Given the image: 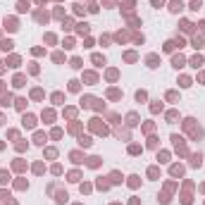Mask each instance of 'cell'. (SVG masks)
<instances>
[{"instance_id": "6da1fadb", "label": "cell", "mask_w": 205, "mask_h": 205, "mask_svg": "<svg viewBox=\"0 0 205 205\" xmlns=\"http://www.w3.org/2000/svg\"><path fill=\"white\" fill-rule=\"evenodd\" d=\"M22 126H24V129H34L36 126V117L34 115H24L22 117Z\"/></svg>"}, {"instance_id": "7a4b0ae2", "label": "cell", "mask_w": 205, "mask_h": 205, "mask_svg": "<svg viewBox=\"0 0 205 205\" xmlns=\"http://www.w3.org/2000/svg\"><path fill=\"white\" fill-rule=\"evenodd\" d=\"M184 7H186V5H184L181 0H172V2H170V12H172V14H179Z\"/></svg>"}, {"instance_id": "3957f363", "label": "cell", "mask_w": 205, "mask_h": 205, "mask_svg": "<svg viewBox=\"0 0 205 205\" xmlns=\"http://www.w3.org/2000/svg\"><path fill=\"white\" fill-rule=\"evenodd\" d=\"M184 64H186V60H184V55H174V57H172V67H174V69H181Z\"/></svg>"}, {"instance_id": "277c9868", "label": "cell", "mask_w": 205, "mask_h": 205, "mask_svg": "<svg viewBox=\"0 0 205 205\" xmlns=\"http://www.w3.org/2000/svg\"><path fill=\"white\" fill-rule=\"evenodd\" d=\"M69 160L74 162V165H81V162H84V155H81L79 150H72L69 153Z\"/></svg>"}, {"instance_id": "5b68a950", "label": "cell", "mask_w": 205, "mask_h": 205, "mask_svg": "<svg viewBox=\"0 0 205 205\" xmlns=\"http://www.w3.org/2000/svg\"><path fill=\"white\" fill-rule=\"evenodd\" d=\"M91 60H93V64H96V67H103V64H105V55L93 53V57H91Z\"/></svg>"}, {"instance_id": "8992f818", "label": "cell", "mask_w": 205, "mask_h": 205, "mask_svg": "<svg viewBox=\"0 0 205 205\" xmlns=\"http://www.w3.org/2000/svg\"><path fill=\"white\" fill-rule=\"evenodd\" d=\"M191 67H193V69L203 67V55H193V57H191Z\"/></svg>"}, {"instance_id": "52a82bcc", "label": "cell", "mask_w": 205, "mask_h": 205, "mask_svg": "<svg viewBox=\"0 0 205 205\" xmlns=\"http://www.w3.org/2000/svg\"><path fill=\"white\" fill-rule=\"evenodd\" d=\"M126 124L136 126V124H138V115H136V112H129V115H126Z\"/></svg>"}, {"instance_id": "ba28073f", "label": "cell", "mask_w": 205, "mask_h": 205, "mask_svg": "<svg viewBox=\"0 0 205 205\" xmlns=\"http://www.w3.org/2000/svg\"><path fill=\"white\" fill-rule=\"evenodd\" d=\"M79 146H81V148H91V146H93L91 136H79Z\"/></svg>"}, {"instance_id": "9c48e42d", "label": "cell", "mask_w": 205, "mask_h": 205, "mask_svg": "<svg viewBox=\"0 0 205 205\" xmlns=\"http://www.w3.org/2000/svg\"><path fill=\"white\" fill-rule=\"evenodd\" d=\"M146 62H148V67H150V69H155V67H158V62H160V57H158V55H148V60H146Z\"/></svg>"}, {"instance_id": "30bf717a", "label": "cell", "mask_w": 205, "mask_h": 205, "mask_svg": "<svg viewBox=\"0 0 205 205\" xmlns=\"http://www.w3.org/2000/svg\"><path fill=\"white\" fill-rule=\"evenodd\" d=\"M200 165H203V155H200V153H196V155L191 158V167H200Z\"/></svg>"}, {"instance_id": "8fae6325", "label": "cell", "mask_w": 205, "mask_h": 205, "mask_svg": "<svg viewBox=\"0 0 205 205\" xmlns=\"http://www.w3.org/2000/svg\"><path fill=\"white\" fill-rule=\"evenodd\" d=\"M0 105H2V107H10V105H12V96H10V93H5V96L0 98Z\"/></svg>"}, {"instance_id": "7c38bea8", "label": "cell", "mask_w": 205, "mask_h": 205, "mask_svg": "<svg viewBox=\"0 0 205 205\" xmlns=\"http://www.w3.org/2000/svg\"><path fill=\"white\" fill-rule=\"evenodd\" d=\"M45 141H48V136H45V134H41V131H38V134L34 136V143H38V146H43Z\"/></svg>"}, {"instance_id": "4fadbf2b", "label": "cell", "mask_w": 205, "mask_h": 205, "mask_svg": "<svg viewBox=\"0 0 205 205\" xmlns=\"http://www.w3.org/2000/svg\"><path fill=\"white\" fill-rule=\"evenodd\" d=\"M5 29H10V31H17V22H14V19H5Z\"/></svg>"}, {"instance_id": "5bb4252c", "label": "cell", "mask_w": 205, "mask_h": 205, "mask_svg": "<svg viewBox=\"0 0 205 205\" xmlns=\"http://www.w3.org/2000/svg\"><path fill=\"white\" fill-rule=\"evenodd\" d=\"M191 45H193V48H203V38H200V36H193V38H191Z\"/></svg>"}, {"instance_id": "9a60e30c", "label": "cell", "mask_w": 205, "mask_h": 205, "mask_svg": "<svg viewBox=\"0 0 205 205\" xmlns=\"http://www.w3.org/2000/svg\"><path fill=\"white\" fill-rule=\"evenodd\" d=\"M7 181H10V172H7V170H0V184L5 186Z\"/></svg>"}, {"instance_id": "2e32d148", "label": "cell", "mask_w": 205, "mask_h": 205, "mask_svg": "<svg viewBox=\"0 0 205 205\" xmlns=\"http://www.w3.org/2000/svg\"><path fill=\"white\" fill-rule=\"evenodd\" d=\"M86 165H88V167H98V165H100V158H98V155H93V158L86 160Z\"/></svg>"}, {"instance_id": "e0dca14e", "label": "cell", "mask_w": 205, "mask_h": 205, "mask_svg": "<svg viewBox=\"0 0 205 205\" xmlns=\"http://www.w3.org/2000/svg\"><path fill=\"white\" fill-rule=\"evenodd\" d=\"M96 103V98H91V96H86V98H81V107H91Z\"/></svg>"}, {"instance_id": "ac0fdd59", "label": "cell", "mask_w": 205, "mask_h": 205, "mask_svg": "<svg viewBox=\"0 0 205 205\" xmlns=\"http://www.w3.org/2000/svg\"><path fill=\"white\" fill-rule=\"evenodd\" d=\"M179 86H181V88H188V86H191V79H188V76H179Z\"/></svg>"}, {"instance_id": "d6986e66", "label": "cell", "mask_w": 205, "mask_h": 205, "mask_svg": "<svg viewBox=\"0 0 205 205\" xmlns=\"http://www.w3.org/2000/svg\"><path fill=\"white\" fill-rule=\"evenodd\" d=\"M67 198H69V196H67V191H60V193H57V198H55V200H57V203L62 205V203H67Z\"/></svg>"}, {"instance_id": "ffe728a7", "label": "cell", "mask_w": 205, "mask_h": 205, "mask_svg": "<svg viewBox=\"0 0 205 205\" xmlns=\"http://www.w3.org/2000/svg\"><path fill=\"white\" fill-rule=\"evenodd\" d=\"M88 31H91V27L86 24V22H84V24H79V29H76V34H81V36H84V34H88Z\"/></svg>"}, {"instance_id": "44dd1931", "label": "cell", "mask_w": 205, "mask_h": 205, "mask_svg": "<svg viewBox=\"0 0 205 205\" xmlns=\"http://www.w3.org/2000/svg\"><path fill=\"white\" fill-rule=\"evenodd\" d=\"M160 110H162V103L160 100H153L150 103V112H160Z\"/></svg>"}, {"instance_id": "7402d4cb", "label": "cell", "mask_w": 205, "mask_h": 205, "mask_svg": "<svg viewBox=\"0 0 205 205\" xmlns=\"http://www.w3.org/2000/svg\"><path fill=\"white\" fill-rule=\"evenodd\" d=\"M69 67H72V69H81V60H79V57H72Z\"/></svg>"}, {"instance_id": "603a6c76", "label": "cell", "mask_w": 205, "mask_h": 205, "mask_svg": "<svg viewBox=\"0 0 205 205\" xmlns=\"http://www.w3.org/2000/svg\"><path fill=\"white\" fill-rule=\"evenodd\" d=\"M191 29H193V24H191V22H188V19H184V22H181V31H191Z\"/></svg>"}, {"instance_id": "cb8c5ba5", "label": "cell", "mask_w": 205, "mask_h": 205, "mask_svg": "<svg viewBox=\"0 0 205 205\" xmlns=\"http://www.w3.org/2000/svg\"><path fill=\"white\" fill-rule=\"evenodd\" d=\"M24 76H22V74H17V76H14V86H17V88H22V86H24Z\"/></svg>"}, {"instance_id": "d4e9b609", "label": "cell", "mask_w": 205, "mask_h": 205, "mask_svg": "<svg viewBox=\"0 0 205 205\" xmlns=\"http://www.w3.org/2000/svg\"><path fill=\"white\" fill-rule=\"evenodd\" d=\"M172 177H181V174H184V170H181V167H179V165H174V167H172Z\"/></svg>"}, {"instance_id": "484cf974", "label": "cell", "mask_w": 205, "mask_h": 205, "mask_svg": "<svg viewBox=\"0 0 205 205\" xmlns=\"http://www.w3.org/2000/svg\"><path fill=\"white\" fill-rule=\"evenodd\" d=\"M138 184H141V181H138V177H136V174H131V177H129V186H131V188H136Z\"/></svg>"}, {"instance_id": "4316f807", "label": "cell", "mask_w": 205, "mask_h": 205, "mask_svg": "<svg viewBox=\"0 0 205 205\" xmlns=\"http://www.w3.org/2000/svg\"><path fill=\"white\" fill-rule=\"evenodd\" d=\"M146 98H148V93H146V91H136V100H138V103H143Z\"/></svg>"}, {"instance_id": "83f0119b", "label": "cell", "mask_w": 205, "mask_h": 205, "mask_svg": "<svg viewBox=\"0 0 205 205\" xmlns=\"http://www.w3.org/2000/svg\"><path fill=\"white\" fill-rule=\"evenodd\" d=\"M200 7H203V0H191V10H196V12H198Z\"/></svg>"}, {"instance_id": "f1b7e54d", "label": "cell", "mask_w": 205, "mask_h": 205, "mask_svg": "<svg viewBox=\"0 0 205 205\" xmlns=\"http://www.w3.org/2000/svg\"><path fill=\"white\" fill-rule=\"evenodd\" d=\"M110 179H112V184H119V181H122V174H119V172H112Z\"/></svg>"}, {"instance_id": "f546056e", "label": "cell", "mask_w": 205, "mask_h": 205, "mask_svg": "<svg viewBox=\"0 0 205 205\" xmlns=\"http://www.w3.org/2000/svg\"><path fill=\"white\" fill-rule=\"evenodd\" d=\"M79 179H81V174H79V172H69V181H72V184H76Z\"/></svg>"}, {"instance_id": "4dcf8cb0", "label": "cell", "mask_w": 205, "mask_h": 205, "mask_svg": "<svg viewBox=\"0 0 205 205\" xmlns=\"http://www.w3.org/2000/svg\"><path fill=\"white\" fill-rule=\"evenodd\" d=\"M24 107H27V98H17V110L22 112Z\"/></svg>"}, {"instance_id": "1f68e13d", "label": "cell", "mask_w": 205, "mask_h": 205, "mask_svg": "<svg viewBox=\"0 0 205 205\" xmlns=\"http://www.w3.org/2000/svg\"><path fill=\"white\" fill-rule=\"evenodd\" d=\"M36 19L38 22H48V12H36Z\"/></svg>"}, {"instance_id": "d6a6232c", "label": "cell", "mask_w": 205, "mask_h": 205, "mask_svg": "<svg viewBox=\"0 0 205 205\" xmlns=\"http://www.w3.org/2000/svg\"><path fill=\"white\" fill-rule=\"evenodd\" d=\"M69 91H72V93H76V91H79V81L72 79V81H69Z\"/></svg>"}, {"instance_id": "836d02e7", "label": "cell", "mask_w": 205, "mask_h": 205, "mask_svg": "<svg viewBox=\"0 0 205 205\" xmlns=\"http://www.w3.org/2000/svg\"><path fill=\"white\" fill-rule=\"evenodd\" d=\"M62 98H64L62 93H53V103H55V105H60V103H62Z\"/></svg>"}, {"instance_id": "e575fe53", "label": "cell", "mask_w": 205, "mask_h": 205, "mask_svg": "<svg viewBox=\"0 0 205 205\" xmlns=\"http://www.w3.org/2000/svg\"><path fill=\"white\" fill-rule=\"evenodd\" d=\"M12 41H2V43H0V48H2V50H12Z\"/></svg>"}, {"instance_id": "d590c367", "label": "cell", "mask_w": 205, "mask_h": 205, "mask_svg": "<svg viewBox=\"0 0 205 205\" xmlns=\"http://www.w3.org/2000/svg\"><path fill=\"white\" fill-rule=\"evenodd\" d=\"M174 48H177V43H174V41H167V43H165V50H167V53H172Z\"/></svg>"}, {"instance_id": "8d00e7d4", "label": "cell", "mask_w": 205, "mask_h": 205, "mask_svg": "<svg viewBox=\"0 0 205 205\" xmlns=\"http://www.w3.org/2000/svg\"><path fill=\"white\" fill-rule=\"evenodd\" d=\"M150 5H153L155 10H160L162 5H165V0H150Z\"/></svg>"}, {"instance_id": "74e56055", "label": "cell", "mask_w": 205, "mask_h": 205, "mask_svg": "<svg viewBox=\"0 0 205 205\" xmlns=\"http://www.w3.org/2000/svg\"><path fill=\"white\" fill-rule=\"evenodd\" d=\"M174 43H177V48H184V45H186V41H184L181 36H177V38H174Z\"/></svg>"}, {"instance_id": "f35d334b", "label": "cell", "mask_w": 205, "mask_h": 205, "mask_svg": "<svg viewBox=\"0 0 205 205\" xmlns=\"http://www.w3.org/2000/svg\"><path fill=\"white\" fill-rule=\"evenodd\" d=\"M50 136H53V138H62V129H53Z\"/></svg>"}, {"instance_id": "ab89813d", "label": "cell", "mask_w": 205, "mask_h": 205, "mask_svg": "<svg viewBox=\"0 0 205 205\" xmlns=\"http://www.w3.org/2000/svg\"><path fill=\"white\" fill-rule=\"evenodd\" d=\"M129 153H131V155H141V148H138V146H129Z\"/></svg>"}, {"instance_id": "60d3db41", "label": "cell", "mask_w": 205, "mask_h": 205, "mask_svg": "<svg viewBox=\"0 0 205 205\" xmlns=\"http://www.w3.org/2000/svg\"><path fill=\"white\" fill-rule=\"evenodd\" d=\"M177 117H179V112H174V110H172V112H167V122H174Z\"/></svg>"}, {"instance_id": "b9f144b4", "label": "cell", "mask_w": 205, "mask_h": 205, "mask_svg": "<svg viewBox=\"0 0 205 205\" xmlns=\"http://www.w3.org/2000/svg\"><path fill=\"white\" fill-rule=\"evenodd\" d=\"M107 96H110V98L115 100V98H119V96H122V93H119V91H117V88H112V91H110V93H107Z\"/></svg>"}, {"instance_id": "7bdbcfd3", "label": "cell", "mask_w": 205, "mask_h": 205, "mask_svg": "<svg viewBox=\"0 0 205 205\" xmlns=\"http://www.w3.org/2000/svg\"><path fill=\"white\" fill-rule=\"evenodd\" d=\"M53 112H50V110H48V112H43V119H48V124H50V122H53Z\"/></svg>"}, {"instance_id": "ee69618b", "label": "cell", "mask_w": 205, "mask_h": 205, "mask_svg": "<svg viewBox=\"0 0 205 205\" xmlns=\"http://www.w3.org/2000/svg\"><path fill=\"white\" fill-rule=\"evenodd\" d=\"M167 158H170L167 153H158V160H160V162H167Z\"/></svg>"}, {"instance_id": "f6af8a7d", "label": "cell", "mask_w": 205, "mask_h": 205, "mask_svg": "<svg viewBox=\"0 0 205 205\" xmlns=\"http://www.w3.org/2000/svg\"><path fill=\"white\" fill-rule=\"evenodd\" d=\"M14 170H17V172H22V170H24V162H22V160H17V162H14Z\"/></svg>"}, {"instance_id": "bcb514c9", "label": "cell", "mask_w": 205, "mask_h": 205, "mask_svg": "<svg viewBox=\"0 0 205 205\" xmlns=\"http://www.w3.org/2000/svg\"><path fill=\"white\" fill-rule=\"evenodd\" d=\"M124 57H126V62H134V60H136V55H134V53H126Z\"/></svg>"}, {"instance_id": "7dc6e473", "label": "cell", "mask_w": 205, "mask_h": 205, "mask_svg": "<svg viewBox=\"0 0 205 205\" xmlns=\"http://www.w3.org/2000/svg\"><path fill=\"white\" fill-rule=\"evenodd\" d=\"M27 7H29L27 2H19V5H17V10H19V12H27Z\"/></svg>"}, {"instance_id": "c3c4849f", "label": "cell", "mask_w": 205, "mask_h": 205, "mask_svg": "<svg viewBox=\"0 0 205 205\" xmlns=\"http://www.w3.org/2000/svg\"><path fill=\"white\" fill-rule=\"evenodd\" d=\"M86 81H91V86L96 84V74H86Z\"/></svg>"}, {"instance_id": "681fc988", "label": "cell", "mask_w": 205, "mask_h": 205, "mask_svg": "<svg viewBox=\"0 0 205 205\" xmlns=\"http://www.w3.org/2000/svg\"><path fill=\"white\" fill-rule=\"evenodd\" d=\"M148 177L155 179V177H158V170H155V167H150V170H148Z\"/></svg>"}, {"instance_id": "f907efd6", "label": "cell", "mask_w": 205, "mask_h": 205, "mask_svg": "<svg viewBox=\"0 0 205 205\" xmlns=\"http://www.w3.org/2000/svg\"><path fill=\"white\" fill-rule=\"evenodd\" d=\"M198 27H200V34H205V22H200Z\"/></svg>"}, {"instance_id": "816d5d0a", "label": "cell", "mask_w": 205, "mask_h": 205, "mask_svg": "<svg viewBox=\"0 0 205 205\" xmlns=\"http://www.w3.org/2000/svg\"><path fill=\"white\" fill-rule=\"evenodd\" d=\"M2 124H5V117H2V115H0V126H2Z\"/></svg>"}, {"instance_id": "f5cc1de1", "label": "cell", "mask_w": 205, "mask_h": 205, "mask_svg": "<svg viewBox=\"0 0 205 205\" xmlns=\"http://www.w3.org/2000/svg\"><path fill=\"white\" fill-rule=\"evenodd\" d=\"M0 72H2V62H0Z\"/></svg>"}, {"instance_id": "db71d44e", "label": "cell", "mask_w": 205, "mask_h": 205, "mask_svg": "<svg viewBox=\"0 0 205 205\" xmlns=\"http://www.w3.org/2000/svg\"><path fill=\"white\" fill-rule=\"evenodd\" d=\"M112 205H119V203H112Z\"/></svg>"}]
</instances>
